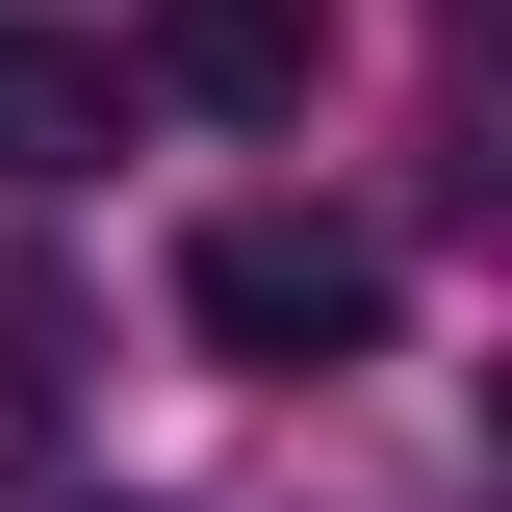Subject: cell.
<instances>
[{"label":"cell","instance_id":"1","mask_svg":"<svg viewBox=\"0 0 512 512\" xmlns=\"http://www.w3.org/2000/svg\"><path fill=\"white\" fill-rule=\"evenodd\" d=\"M180 333L205 359H359L384 333V231H333V205H205L180 231Z\"/></svg>","mask_w":512,"mask_h":512},{"label":"cell","instance_id":"2","mask_svg":"<svg viewBox=\"0 0 512 512\" xmlns=\"http://www.w3.org/2000/svg\"><path fill=\"white\" fill-rule=\"evenodd\" d=\"M308 77H333V0H154V103H205V128H308Z\"/></svg>","mask_w":512,"mask_h":512},{"label":"cell","instance_id":"3","mask_svg":"<svg viewBox=\"0 0 512 512\" xmlns=\"http://www.w3.org/2000/svg\"><path fill=\"white\" fill-rule=\"evenodd\" d=\"M103 103H128V77L77 52V26H0V180H77V154H103Z\"/></svg>","mask_w":512,"mask_h":512},{"label":"cell","instance_id":"4","mask_svg":"<svg viewBox=\"0 0 512 512\" xmlns=\"http://www.w3.org/2000/svg\"><path fill=\"white\" fill-rule=\"evenodd\" d=\"M26 436H52V359H26V308H0V461H26Z\"/></svg>","mask_w":512,"mask_h":512}]
</instances>
